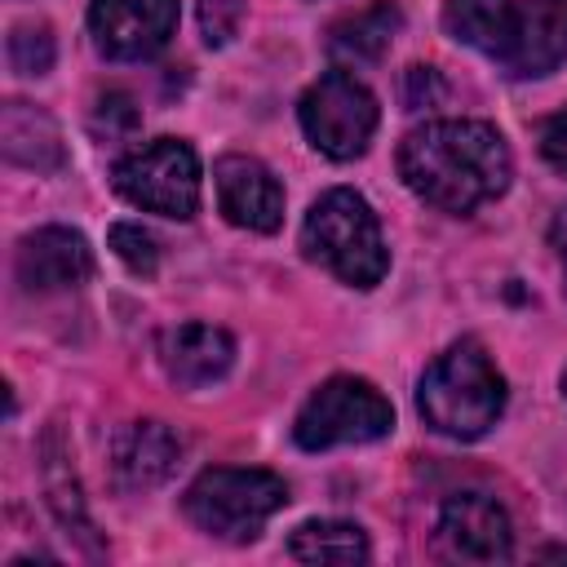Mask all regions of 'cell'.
Masks as SVG:
<instances>
[{
	"instance_id": "obj_1",
	"label": "cell",
	"mask_w": 567,
	"mask_h": 567,
	"mask_svg": "<svg viewBox=\"0 0 567 567\" xmlns=\"http://www.w3.org/2000/svg\"><path fill=\"white\" fill-rule=\"evenodd\" d=\"M509 146L483 120H430L399 142V177L439 213H474L509 186Z\"/></svg>"
},
{
	"instance_id": "obj_2",
	"label": "cell",
	"mask_w": 567,
	"mask_h": 567,
	"mask_svg": "<svg viewBox=\"0 0 567 567\" xmlns=\"http://www.w3.org/2000/svg\"><path fill=\"white\" fill-rule=\"evenodd\" d=\"M416 403L439 434L483 439L505 412V377L478 341H456L425 368Z\"/></svg>"
},
{
	"instance_id": "obj_3",
	"label": "cell",
	"mask_w": 567,
	"mask_h": 567,
	"mask_svg": "<svg viewBox=\"0 0 567 567\" xmlns=\"http://www.w3.org/2000/svg\"><path fill=\"white\" fill-rule=\"evenodd\" d=\"M301 248L310 261H319L323 270H332L341 284L354 288H372L390 270L377 213L350 186H332L310 204L301 226Z\"/></svg>"
},
{
	"instance_id": "obj_4",
	"label": "cell",
	"mask_w": 567,
	"mask_h": 567,
	"mask_svg": "<svg viewBox=\"0 0 567 567\" xmlns=\"http://www.w3.org/2000/svg\"><path fill=\"white\" fill-rule=\"evenodd\" d=\"M288 505V487L270 470H204L186 487V514L199 532L221 540H252L279 509Z\"/></svg>"
},
{
	"instance_id": "obj_5",
	"label": "cell",
	"mask_w": 567,
	"mask_h": 567,
	"mask_svg": "<svg viewBox=\"0 0 567 567\" xmlns=\"http://www.w3.org/2000/svg\"><path fill=\"white\" fill-rule=\"evenodd\" d=\"M390 430H394V408H390V399L372 381H363V377H332L297 412L292 439L306 452H328V447H341V443L385 439Z\"/></svg>"
},
{
	"instance_id": "obj_6",
	"label": "cell",
	"mask_w": 567,
	"mask_h": 567,
	"mask_svg": "<svg viewBox=\"0 0 567 567\" xmlns=\"http://www.w3.org/2000/svg\"><path fill=\"white\" fill-rule=\"evenodd\" d=\"M115 190L159 217H195L199 208V159L177 137H155L115 164Z\"/></svg>"
},
{
	"instance_id": "obj_7",
	"label": "cell",
	"mask_w": 567,
	"mask_h": 567,
	"mask_svg": "<svg viewBox=\"0 0 567 567\" xmlns=\"http://www.w3.org/2000/svg\"><path fill=\"white\" fill-rule=\"evenodd\" d=\"M297 120L315 151H323L328 159H354L368 151L381 111L377 97L350 71H328L301 93Z\"/></svg>"
},
{
	"instance_id": "obj_8",
	"label": "cell",
	"mask_w": 567,
	"mask_h": 567,
	"mask_svg": "<svg viewBox=\"0 0 567 567\" xmlns=\"http://www.w3.org/2000/svg\"><path fill=\"white\" fill-rule=\"evenodd\" d=\"M89 31L106 58L142 62L159 53L177 31V0H93Z\"/></svg>"
},
{
	"instance_id": "obj_9",
	"label": "cell",
	"mask_w": 567,
	"mask_h": 567,
	"mask_svg": "<svg viewBox=\"0 0 567 567\" xmlns=\"http://www.w3.org/2000/svg\"><path fill=\"white\" fill-rule=\"evenodd\" d=\"M213 182H217V204L226 213V221L244 226V230H279L284 221V186L279 177L252 159V155H221L217 168H213Z\"/></svg>"
},
{
	"instance_id": "obj_10",
	"label": "cell",
	"mask_w": 567,
	"mask_h": 567,
	"mask_svg": "<svg viewBox=\"0 0 567 567\" xmlns=\"http://www.w3.org/2000/svg\"><path fill=\"white\" fill-rule=\"evenodd\" d=\"M439 540L470 563H496L509 558V518L487 492H452L439 509Z\"/></svg>"
},
{
	"instance_id": "obj_11",
	"label": "cell",
	"mask_w": 567,
	"mask_h": 567,
	"mask_svg": "<svg viewBox=\"0 0 567 567\" xmlns=\"http://www.w3.org/2000/svg\"><path fill=\"white\" fill-rule=\"evenodd\" d=\"M13 270H18V284L27 292L75 288V284H84L93 275V248H89V239L80 230L44 226V230H31L18 244Z\"/></svg>"
},
{
	"instance_id": "obj_12",
	"label": "cell",
	"mask_w": 567,
	"mask_h": 567,
	"mask_svg": "<svg viewBox=\"0 0 567 567\" xmlns=\"http://www.w3.org/2000/svg\"><path fill=\"white\" fill-rule=\"evenodd\" d=\"M567 58V0H523L501 49L509 75H549Z\"/></svg>"
},
{
	"instance_id": "obj_13",
	"label": "cell",
	"mask_w": 567,
	"mask_h": 567,
	"mask_svg": "<svg viewBox=\"0 0 567 567\" xmlns=\"http://www.w3.org/2000/svg\"><path fill=\"white\" fill-rule=\"evenodd\" d=\"M182 461V439L164 421H133L111 443V470L115 483L128 492L159 487Z\"/></svg>"
},
{
	"instance_id": "obj_14",
	"label": "cell",
	"mask_w": 567,
	"mask_h": 567,
	"mask_svg": "<svg viewBox=\"0 0 567 567\" xmlns=\"http://www.w3.org/2000/svg\"><path fill=\"white\" fill-rule=\"evenodd\" d=\"M235 363V341L226 328L213 323H182L177 332L164 337V372L182 390H204L221 381Z\"/></svg>"
},
{
	"instance_id": "obj_15",
	"label": "cell",
	"mask_w": 567,
	"mask_h": 567,
	"mask_svg": "<svg viewBox=\"0 0 567 567\" xmlns=\"http://www.w3.org/2000/svg\"><path fill=\"white\" fill-rule=\"evenodd\" d=\"M399 27H403L399 4H390V0H372V4L346 13L341 22L328 27V53H332L337 62H346V66L377 62V58L390 49V40L399 35Z\"/></svg>"
},
{
	"instance_id": "obj_16",
	"label": "cell",
	"mask_w": 567,
	"mask_h": 567,
	"mask_svg": "<svg viewBox=\"0 0 567 567\" xmlns=\"http://www.w3.org/2000/svg\"><path fill=\"white\" fill-rule=\"evenodd\" d=\"M0 146H4L9 164L35 168V173H49V168L62 164L58 124L44 111L27 106V102H4V111H0Z\"/></svg>"
},
{
	"instance_id": "obj_17",
	"label": "cell",
	"mask_w": 567,
	"mask_h": 567,
	"mask_svg": "<svg viewBox=\"0 0 567 567\" xmlns=\"http://www.w3.org/2000/svg\"><path fill=\"white\" fill-rule=\"evenodd\" d=\"M514 13H518L514 0H447L443 27L452 40H461L487 58H501V49L514 31Z\"/></svg>"
},
{
	"instance_id": "obj_18",
	"label": "cell",
	"mask_w": 567,
	"mask_h": 567,
	"mask_svg": "<svg viewBox=\"0 0 567 567\" xmlns=\"http://www.w3.org/2000/svg\"><path fill=\"white\" fill-rule=\"evenodd\" d=\"M288 554L297 563H363L368 558V536L354 523L315 518V523H301L288 536Z\"/></svg>"
},
{
	"instance_id": "obj_19",
	"label": "cell",
	"mask_w": 567,
	"mask_h": 567,
	"mask_svg": "<svg viewBox=\"0 0 567 567\" xmlns=\"http://www.w3.org/2000/svg\"><path fill=\"white\" fill-rule=\"evenodd\" d=\"M40 456H44V492H49V505H53L58 523L71 527L80 540H93V523H89V514H84V501H80L71 461H66V452H62V443H58V430L44 434Z\"/></svg>"
},
{
	"instance_id": "obj_20",
	"label": "cell",
	"mask_w": 567,
	"mask_h": 567,
	"mask_svg": "<svg viewBox=\"0 0 567 567\" xmlns=\"http://www.w3.org/2000/svg\"><path fill=\"white\" fill-rule=\"evenodd\" d=\"M111 248H115V257H120L133 275H142V279H151L155 266H159V244H155V235L142 230L137 221H115V226H111Z\"/></svg>"
},
{
	"instance_id": "obj_21",
	"label": "cell",
	"mask_w": 567,
	"mask_h": 567,
	"mask_svg": "<svg viewBox=\"0 0 567 567\" xmlns=\"http://www.w3.org/2000/svg\"><path fill=\"white\" fill-rule=\"evenodd\" d=\"M9 66L18 75H44L53 66V35H49V27H18L9 35Z\"/></svg>"
},
{
	"instance_id": "obj_22",
	"label": "cell",
	"mask_w": 567,
	"mask_h": 567,
	"mask_svg": "<svg viewBox=\"0 0 567 567\" xmlns=\"http://www.w3.org/2000/svg\"><path fill=\"white\" fill-rule=\"evenodd\" d=\"M244 13H248V0H199V31L213 49L230 44L244 27Z\"/></svg>"
},
{
	"instance_id": "obj_23",
	"label": "cell",
	"mask_w": 567,
	"mask_h": 567,
	"mask_svg": "<svg viewBox=\"0 0 567 567\" xmlns=\"http://www.w3.org/2000/svg\"><path fill=\"white\" fill-rule=\"evenodd\" d=\"M137 120H142V115H137V106H133L128 93H102L97 115H93V128L106 133V137H124V133L137 128Z\"/></svg>"
},
{
	"instance_id": "obj_24",
	"label": "cell",
	"mask_w": 567,
	"mask_h": 567,
	"mask_svg": "<svg viewBox=\"0 0 567 567\" xmlns=\"http://www.w3.org/2000/svg\"><path fill=\"white\" fill-rule=\"evenodd\" d=\"M540 155H545V164H549L554 173L567 177V106L554 111V115L540 124Z\"/></svg>"
},
{
	"instance_id": "obj_25",
	"label": "cell",
	"mask_w": 567,
	"mask_h": 567,
	"mask_svg": "<svg viewBox=\"0 0 567 567\" xmlns=\"http://www.w3.org/2000/svg\"><path fill=\"white\" fill-rule=\"evenodd\" d=\"M439 97H443L439 71H430V66H408V75H403V106H408V111H421V106H430V102H439Z\"/></svg>"
},
{
	"instance_id": "obj_26",
	"label": "cell",
	"mask_w": 567,
	"mask_h": 567,
	"mask_svg": "<svg viewBox=\"0 0 567 567\" xmlns=\"http://www.w3.org/2000/svg\"><path fill=\"white\" fill-rule=\"evenodd\" d=\"M549 239H554V252H558V266H563V288H567V208L554 217Z\"/></svg>"
},
{
	"instance_id": "obj_27",
	"label": "cell",
	"mask_w": 567,
	"mask_h": 567,
	"mask_svg": "<svg viewBox=\"0 0 567 567\" xmlns=\"http://www.w3.org/2000/svg\"><path fill=\"white\" fill-rule=\"evenodd\" d=\"M563 390H567V377H563Z\"/></svg>"
}]
</instances>
